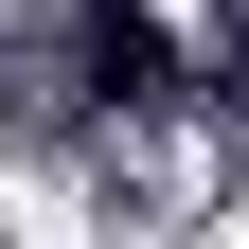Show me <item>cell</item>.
Here are the masks:
<instances>
[]
</instances>
